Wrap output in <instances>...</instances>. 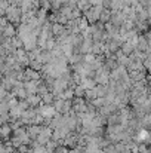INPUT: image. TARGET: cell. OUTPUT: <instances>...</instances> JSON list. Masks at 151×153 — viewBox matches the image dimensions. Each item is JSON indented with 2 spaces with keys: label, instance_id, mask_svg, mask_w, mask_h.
Here are the masks:
<instances>
[{
  "label": "cell",
  "instance_id": "1",
  "mask_svg": "<svg viewBox=\"0 0 151 153\" xmlns=\"http://www.w3.org/2000/svg\"><path fill=\"white\" fill-rule=\"evenodd\" d=\"M42 131V125H28V126H25V132H27V135L30 137V138H33V140H36V137L39 135V132Z\"/></svg>",
  "mask_w": 151,
  "mask_h": 153
},
{
  "label": "cell",
  "instance_id": "2",
  "mask_svg": "<svg viewBox=\"0 0 151 153\" xmlns=\"http://www.w3.org/2000/svg\"><path fill=\"white\" fill-rule=\"evenodd\" d=\"M16 34V27L13 25V24H7V25H4L3 27V31H1V36L3 37H13Z\"/></svg>",
  "mask_w": 151,
  "mask_h": 153
},
{
  "label": "cell",
  "instance_id": "3",
  "mask_svg": "<svg viewBox=\"0 0 151 153\" xmlns=\"http://www.w3.org/2000/svg\"><path fill=\"white\" fill-rule=\"evenodd\" d=\"M25 100L28 102V105L33 107V108H36V107H39V105L42 104V102H40V97H39L37 94H28Z\"/></svg>",
  "mask_w": 151,
  "mask_h": 153
},
{
  "label": "cell",
  "instance_id": "4",
  "mask_svg": "<svg viewBox=\"0 0 151 153\" xmlns=\"http://www.w3.org/2000/svg\"><path fill=\"white\" fill-rule=\"evenodd\" d=\"M10 135H12V128L9 126V123L0 125V137L7 140V138H10Z\"/></svg>",
  "mask_w": 151,
  "mask_h": 153
},
{
  "label": "cell",
  "instance_id": "5",
  "mask_svg": "<svg viewBox=\"0 0 151 153\" xmlns=\"http://www.w3.org/2000/svg\"><path fill=\"white\" fill-rule=\"evenodd\" d=\"M55 101V95L50 92V91H48L46 94H43L42 97H40V102L42 104H46V105H52V102Z\"/></svg>",
  "mask_w": 151,
  "mask_h": 153
},
{
  "label": "cell",
  "instance_id": "6",
  "mask_svg": "<svg viewBox=\"0 0 151 153\" xmlns=\"http://www.w3.org/2000/svg\"><path fill=\"white\" fill-rule=\"evenodd\" d=\"M110 18H111V10L110 9H107V7H104L102 10H101L99 13V19L102 24H105V22H110Z\"/></svg>",
  "mask_w": 151,
  "mask_h": 153
},
{
  "label": "cell",
  "instance_id": "7",
  "mask_svg": "<svg viewBox=\"0 0 151 153\" xmlns=\"http://www.w3.org/2000/svg\"><path fill=\"white\" fill-rule=\"evenodd\" d=\"M21 113H22V110H21L18 105L9 108V116H10V119H18V117H21Z\"/></svg>",
  "mask_w": 151,
  "mask_h": 153
},
{
  "label": "cell",
  "instance_id": "8",
  "mask_svg": "<svg viewBox=\"0 0 151 153\" xmlns=\"http://www.w3.org/2000/svg\"><path fill=\"white\" fill-rule=\"evenodd\" d=\"M76 7H77L80 12H83V13H85L86 10H89V9H91V4L88 3V0H79Z\"/></svg>",
  "mask_w": 151,
  "mask_h": 153
},
{
  "label": "cell",
  "instance_id": "9",
  "mask_svg": "<svg viewBox=\"0 0 151 153\" xmlns=\"http://www.w3.org/2000/svg\"><path fill=\"white\" fill-rule=\"evenodd\" d=\"M73 94H74V97H80V98H83L85 88H83L82 85H76V86L73 88Z\"/></svg>",
  "mask_w": 151,
  "mask_h": 153
},
{
  "label": "cell",
  "instance_id": "10",
  "mask_svg": "<svg viewBox=\"0 0 151 153\" xmlns=\"http://www.w3.org/2000/svg\"><path fill=\"white\" fill-rule=\"evenodd\" d=\"M12 43H13V46L18 49V48H22V39L21 37H18L16 34L12 37Z\"/></svg>",
  "mask_w": 151,
  "mask_h": 153
},
{
  "label": "cell",
  "instance_id": "11",
  "mask_svg": "<svg viewBox=\"0 0 151 153\" xmlns=\"http://www.w3.org/2000/svg\"><path fill=\"white\" fill-rule=\"evenodd\" d=\"M18 107L21 108V110H27L30 105H28V102L27 100H18Z\"/></svg>",
  "mask_w": 151,
  "mask_h": 153
},
{
  "label": "cell",
  "instance_id": "12",
  "mask_svg": "<svg viewBox=\"0 0 151 153\" xmlns=\"http://www.w3.org/2000/svg\"><path fill=\"white\" fill-rule=\"evenodd\" d=\"M53 153H68V147H65V146H58Z\"/></svg>",
  "mask_w": 151,
  "mask_h": 153
}]
</instances>
